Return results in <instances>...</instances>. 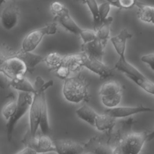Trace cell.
<instances>
[{
	"mask_svg": "<svg viewBox=\"0 0 154 154\" xmlns=\"http://www.w3.org/2000/svg\"><path fill=\"white\" fill-rule=\"evenodd\" d=\"M82 57L83 53L64 55L61 66L68 68L70 72H76L82 67Z\"/></svg>",
	"mask_w": 154,
	"mask_h": 154,
	"instance_id": "44dd1931",
	"label": "cell"
},
{
	"mask_svg": "<svg viewBox=\"0 0 154 154\" xmlns=\"http://www.w3.org/2000/svg\"><path fill=\"white\" fill-rule=\"evenodd\" d=\"M113 154H120V153H117V152H114V153H113Z\"/></svg>",
	"mask_w": 154,
	"mask_h": 154,
	"instance_id": "ab89813d",
	"label": "cell"
},
{
	"mask_svg": "<svg viewBox=\"0 0 154 154\" xmlns=\"http://www.w3.org/2000/svg\"><path fill=\"white\" fill-rule=\"evenodd\" d=\"M113 20V18L111 16L107 17L102 22L100 26L96 31V38L99 39L100 41L107 44V42L110 38L109 31L110 25Z\"/></svg>",
	"mask_w": 154,
	"mask_h": 154,
	"instance_id": "d4e9b609",
	"label": "cell"
},
{
	"mask_svg": "<svg viewBox=\"0 0 154 154\" xmlns=\"http://www.w3.org/2000/svg\"><path fill=\"white\" fill-rule=\"evenodd\" d=\"M55 152L57 154H82L83 144L70 140H55L52 141Z\"/></svg>",
	"mask_w": 154,
	"mask_h": 154,
	"instance_id": "4fadbf2b",
	"label": "cell"
},
{
	"mask_svg": "<svg viewBox=\"0 0 154 154\" xmlns=\"http://www.w3.org/2000/svg\"><path fill=\"white\" fill-rule=\"evenodd\" d=\"M19 11L14 1L11 2L2 11L0 21L3 28L7 30L13 29L17 23Z\"/></svg>",
	"mask_w": 154,
	"mask_h": 154,
	"instance_id": "7c38bea8",
	"label": "cell"
},
{
	"mask_svg": "<svg viewBox=\"0 0 154 154\" xmlns=\"http://www.w3.org/2000/svg\"><path fill=\"white\" fill-rule=\"evenodd\" d=\"M132 34L129 33L126 28H123L116 36L110 38V40L119 57H125L126 43L128 39L131 38Z\"/></svg>",
	"mask_w": 154,
	"mask_h": 154,
	"instance_id": "e0dca14e",
	"label": "cell"
},
{
	"mask_svg": "<svg viewBox=\"0 0 154 154\" xmlns=\"http://www.w3.org/2000/svg\"><path fill=\"white\" fill-rule=\"evenodd\" d=\"M88 83L82 75L78 74L68 77L64 81L63 93L66 99L72 103H79L82 100L88 101Z\"/></svg>",
	"mask_w": 154,
	"mask_h": 154,
	"instance_id": "3957f363",
	"label": "cell"
},
{
	"mask_svg": "<svg viewBox=\"0 0 154 154\" xmlns=\"http://www.w3.org/2000/svg\"><path fill=\"white\" fill-rule=\"evenodd\" d=\"M22 142L26 147L33 150L37 154L53 151L55 152L52 140L48 135L42 134L38 137H37L36 135L35 137H32L28 131H27Z\"/></svg>",
	"mask_w": 154,
	"mask_h": 154,
	"instance_id": "ba28073f",
	"label": "cell"
},
{
	"mask_svg": "<svg viewBox=\"0 0 154 154\" xmlns=\"http://www.w3.org/2000/svg\"><path fill=\"white\" fill-rule=\"evenodd\" d=\"M84 3L89 8L91 13L93 16V30L96 32L98 28L102 25V22L100 20L98 5L97 4L96 1L91 0V1H84L82 2Z\"/></svg>",
	"mask_w": 154,
	"mask_h": 154,
	"instance_id": "484cf974",
	"label": "cell"
},
{
	"mask_svg": "<svg viewBox=\"0 0 154 154\" xmlns=\"http://www.w3.org/2000/svg\"><path fill=\"white\" fill-rule=\"evenodd\" d=\"M76 114L79 119L92 126H94L95 120L98 114L94 109L85 104L76 109Z\"/></svg>",
	"mask_w": 154,
	"mask_h": 154,
	"instance_id": "cb8c5ba5",
	"label": "cell"
},
{
	"mask_svg": "<svg viewBox=\"0 0 154 154\" xmlns=\"http://www.w3.org/2000/svg\"><path fill=\"white\" fill-rule=\"evenodd\" d=\"M82 154H94V153H92L91 152H84Z\"/></svg>",
	"mask_w": 154,
	"mask_h": 154,
	"instance_id": "f35d334b",
	"label": "cell"
},
{
	"mask_svg": "<svg viewBox=\"0 0 154 154\" xmlns=\"http://www.w3.org/2000/svg\"><path fill=\"white\" fill-rule=\"evenodd\" d=\"M153 137V131L127 133L117 140L114 152L120 154H139L144 143L152 140Z\"/></svg>",
	"mask_w": 154,
	"mask_h": 154,
	"instance_id": "7a4b0ae2",
	"label": "cell"
},
{
	"mask_svg": "<svg viewBox=\"0 0 154 154\" xmlns=\"http://www.w3.org/2000/svg\"><path fill=\"white\" fill-rule=\"evenodd\" d=\"M135 5L138 7V18L145 22L153 23L154 7L153 6L145 4L143 2L136 1Z\"/></svg>",
	"mask_w": 154,
	"mask_h": 154,
	"instance_id": "603a6c76",
	"label": "cell"
},
{
	"mask_svg": "<svg viewBox=\"0 0 154 154\" xmlns=\"http://www.w3.org/2000/svg\"><path fill=\"white\" fill-rule=\"evenodd\" d=\"M110 5L116 7L120 9H129L135 5V1L133 0H120L108 1Z\"/></svg>",
	"mask_w": 154,
	"mask_h": 154,
	"instance_id": "4dcf8cb0",
	"label": "cell"
},
{
	"mask_svg": "<svg viewBox=\"0 0 154 154\" xmlns=\"http://www.w3.org/2000/svg\"><path fill=\"white\" fill-rule=\"evenodd\" d=\"M16 51L4 43H0V68L9 58L15 57Z\"/></svg>",
	"mask_w": 154,
	"mask_h": 154,
	"instance_id": "f1b7e54d",
	"label": "cell"
},
{
	"mask_svg": "<svg viewBox=\"0 0 154 154\" xmlns=\"http://www.w3.org/2000/svg\"><path fill=\"white\" fill-rule=\"evenodd\" d=\"M141 60L147 64L150 68L153 70V66H154V54L153 53H150L148 54H146L143 55L141 58Z\"/></svg>",
	"mask_w": 154,
	"mask_h": 154,
	"instance_id": "e575fe53",
	"label": "cell"
},
{
	"mask_svg": "<svg viewBox=\"0 0 154 154\" xmlns=\"http://www.w3.org/2000/svg\"><path fill=\"white\" fill-rule=\"evenodd\" d=\"M17 106L16 100L13 99L5 105L2 109V116L6 120H8L14 114Z\"/></svg>",
	"mask_w": 154,
	"mask_h": 154,
	"instance_id": "f546056e",
	"label": "cell"
},
{
	"mask_svg": "<svg viewBox=\"0 0 154 154\" xmlns=\"http://www.w3.org/2000/svg\"><path fill=\"white\" fill-rule=\"evenodd\" d=\"M54 70H55V74L57 76L63 79H66L67 78L70 73L69 69L64 66H60L55 69Z\"/></svg>",
	"mask_w": 154,
	"mask_h": 154,
	"instance_id": "836d02e7",
	"label": "cell"
},
{
	"mask_svg": "<svg viewBox=\"0 0 154 154\" xmlns=\"http://www.w3.org/2000/svg\"><path fill=\"white\" fill-rule=\"evenodd\" d=\"M33 94L29 93L19 92L17 97V106L13 116L7 121L6 125L7 137L10 141L12 138L14 128L18 121L29 110L32 100Z\"/></svg>",
	"mask_w": 154,
	"mask_h": 154,
	"instance_id": "277c9868",
	"label": "cell"
},
{
	"mask_svg": "<svg viewBox=\"0 0 154 154\" xmlns=\"http://www.w3.org/2000/svg\"><path fill=\"white\" fill-rule=\"evenodd\" d=\"M53 84L54 81L52 80L45 82L44 80L40 76H37L35 79L34 85L35 92L33 94L32 100L29 109V127L28 131L32 137L36 135L38 128L42 94L49 87L52 86Z\"/></svg>",
	"mask_w": 154,
	"mask_h": 154,
	"instance_id": "6da1fadb",
	"label": "cell"
},
{
	"mask_svg": "<svg viewBox=\"0 0 154 154\" xmlns=\"http://www.w3.org/2000/svg\"><path fill=\"white\" fill-rule=\"evenodd\" d=\"M0 70L10 79L24 76L27 72L24 63L16 57L8 58L0 68Z\"/></svg>",
	"mask_w": 154,
	"mask_h": 154,
	"instance_id": "30bf717a",
	"label": "cell"
},
{
	"mask_svg": "<svg viewBox=\"0 0 154 154\" xmlns=\"http://www.w3.org/2000/svg\"><path fill=\"white\" fill-rule=\"evenodd\" d=\"M16 154H37V153L33 150L25 147L24 149H23L22 150L19 151Z\"/></svg>",
	"mask_w": 154,
	"mask_h": 154,
	"instance_id": "74e56055",
	"label": "cell"
},
{
	"mask_svg": "<svg viewBox=\"0 0 154 154\" xmlns=\"http://www.w3.org/2000/svg\"><path fill=\"white\" fill-rule=\"evenodd\" d=\"M127 78L130 79L137 85L140 87L147 93L153 94L154 93V84L152 81L149 79L147 77H135L130 75H125Z\"/></svg>",
	"mask_w": 154,
	"mask_h": 154,
	"instance_id": "4316f807",
	"label": "cell"
},
{
	"mask_svg": "<svg viewBox=\"0 0 154 154\" xmlns=\"http://www.w3.org/2000/svg\"><path fill=\"white\" fill-rule=\"evenodd\" d=\"M147 112H153V109L140 105L135 106H116L108 108L105 110L103 113L116 119L117 118H123L136 114Z\"/></svg>",
	"mask_w": 154,
	"mask_h": 154,
	"instance_id": "8fae6325",
	"label": "cell"
},
{
	"mask_svg": "<svg viewBox=\"0 0 154 154\" xmlns=\"http://www.w3.org/2000/svg\"><path fill=\"white\" fill-rule=\"evenodd\" d=\"M10 86L19 92L34 94L35 90L34 86L25 76H20L10 80Z\"/></svg>",
	"mask_w": 154,
	"mask_h": 154,
	"instance_id": "7402d4cb",
	"label": "cell"
},
{
	"mask_svg": "<svg viewBox=\"0 0 154 154\" xmlns=\"http://www.w3.org/2000/svg\"><path fill=\"white\" fill-rule=\"evenodd\" d=\"M83 53V52H82ZM82 66L98 75L100 79L103 80L114 75V69L109 67L102 61L88 57L83 53Z\"/></svg>",
	"mask_w": 154,
	"mask_h": 154,
	"instance_id": "9c48e42d",
	"label": "cell"
},
{
	"mask_svg": "<svg viewBox=\"0 0 154 154\" xmlns=\"http://www.w3.org/2000/svg\"><path fill=\"white\" fill-rule=\"evenodd\" d=\"M110 7L111 5L108 1L103 2L98 7L99 16L102 23L103 22V20L107 17V16L110 10Z\"/></svg>",
	"mask_w": 154,
	"mask_h": 154,
	"instance_id": "d6a6232c",
	"label": "cell"
},
{
	"mask_svg": "<svg viewBox=\"0 0 154 154\" xmlns=\"http://www.w3.org/2000/svg\"><path fill=\"white\" fill-rule=\"evenodd\" d=\"M106 45V43L96 38L90 42L83 43L81 46V49L82 52L88 57L102 61Z\"/></svg>",
	"mask_w": 154,
	"mask_h": 154,
	"instance_id": "5bb4252c",
	"label": "cell"
},
{
	"mask_svg": "<svg viewBox=\"0 0 154 154\" xmlns=\"http://www.w3.org/2000/svg\"><path fill=\"white\" fill-rule=\"evenodd\" d=\"M50 7L52 13L54 14H55L61 11L64 9L65 6L64 5V4H61L60 2H53L52 3H51Z\"/></svg>",
	"mask_w": 154,
	"mask_h": 154,
	"instance_id": "d590c367",
	"label": "cell"
},
{
	"mask_svg": "<svg viewBox=\"0 0 154 154\" xmlns=\"http://www.w3.org/2000/svg\"><path fill=\"white\" fill-rule=\"evenodd\" d=\"M57 27L55 22L46 24L45 26L32 30L24 38L22 43V50L31 52L42 41L43 37L46 35H52L57 32Z\"/></svg>",
	"mask_w": 154,
	"mask_h": 154,
	"instance_id": "52a82bcc",
	"label": "cell"
},
{
	"mask_svg": "<svg viewBox=\"0 0 154 154\" xmlns=\"http://www.w3.org/2000/svg\"><path fill=\"white\" fill-rule=\"evenodd\" d=\"M84 152H91L94 154H113L114 146L112 140V133L103 135L94 136L83 144Z\"/></svg>",
	"mask_w": 154,
	"mask_h": 154,
	"instance_id": "8992f818",
	"label": "cell"
},
{
	"mask_svg": "<svg viewBox=\"0 0 154 154\" xmlns=\"http://www.w3.org/2000/svg\"><path fill=\"white\" fill-rule=\"evenodd\" d=\"M116 125V119L104 113L97 114L94 122V127L100 131H103L106 134H111Z\"/></svg>",
	"mask_w": 154,
	"mask_h": 154,
	"instance_id": "ac0fdd59",
	"label": "cell"
},
{
	"mask_svg": "<svg viewBox=\"0 0 154 154\" xmlns=\"http://www.w3.org/2000/svg\"><path fill=\"white\" fill-rule=\"evenodd\" d=\"M10 79L0 70V88H5L10 86Z\"/></svg>",
	"mask_w": 154,
	"mask_h": 154,
	"instance_id": "8d00e7d4",
	"label": "cell"
},
{
	"mask_svg": "<svg viewBox=\"0 0 154 154\" xmlns=\"http://www.w3.org/2000/svg\"><path fill=\"white\" fill-rule=\"evenodd\" d=\"M64 55L57 52H51L44 57L43 61L52 67L53 70L61 66Z\"/></svg>",
	"mask_w": 154,
	"mask_h": 154,
	"instance_id": "83f0119b",
	"label": "cell"
},
{
	"mask_svg": "<svg viewBox=\"0 0 154 154\" xmlns=\"http://www.w3.org/2000/svg\"><path fill=\"white\" fill-rule=\"evenodd\" d=\"M38 127H40V128L42 135L49 136V134L51 133V128L49 126V120H48V106L46 101L45 92L43 93L42 94L41 111H40Z\"/></svg>",
	"mask_w": 154,
	"mask_h": 154,
	"instance_id": "d6986e66",
	"label": "cell"
},
{
	"mask_svg": "<svg viewBox=\"0 0 154 154\" xmlns=\"http://www.w3.org/2000/svg\"><path fill=\"white\" fill-rule=\"evenodd\" d=\"M114 69L125 73V75H130L135 77H144L145 76L140 71L135 67L129 63L125 57H119L116 63Z\"/></svg>",
	"mask_w": 154,
	"mask_h": 154,
	"instance_id": "ffe728a7",
	"label": "cell"
},
{
	"mask_svg": "<svg viewBox=\"0 0 154 154\" xmlns=\"http://www.w3.org/2000/svg\"><path fill=\"white\" fill-rule=\"evenodd\" d=\"M54 19L57 20L65 29L74 34L79 35L82 29L70 16L69 10L66 7L61 11L55 14Z\"/></svg>",
	"mask_w": 154,
	"mask_h": 154,
	"instance_id": "9a60e30c",
	"label": "cell"
},
{
	"mask_svg": "<svg viewBox=\"0 0 154 154\" xmlns=\"http://www.w3.org/2000/svg\"><path fill=\"white\" fill-rule=\"evenodd\" d=\"M15 57L19 58L24 63L26 70L30 73L33 72L35 67L37 64L43 61L45 57L40 55L23 51L22 49L16 51Z\"/></svg>",
	"mask_w": 154,
	"mask_h": 154,
	"instance_id": "2e32d148",
	"label": "cell"
},
{
	"mask_svg": "<svg viewBox=\"0 0 154 154\" xmlns=\"http://www.w3.org/2000/svg\"><path fill=\"white\" fill-rule=\"evenodd\" d=\"M79 35L83 40V43L90 42L96 38V34L94 30L82 29Z\"/></svg>",
	"mask_w": 154,
	"mask_h": 154,
	"instance_id": "1f68e13d",
	"label": "cell"
},
{
	"mask_svg": "<svg viewBox=\"0 0 154 154\" xmlns=\"http://www.w3.org/2000/svg\"><path fill=\"white\" fill-rule=\"evenodd\" d=\"M123 87L115 81H109L103 83L99 90L102 103L109 108L117 106L120 102L123 95Z\"/></svg>",
	"mask_w": 154,
	"mask_h": 154,
	"instance_id": "5b68a950",
	"label": "cell"
}]
</instances>
